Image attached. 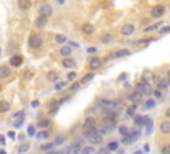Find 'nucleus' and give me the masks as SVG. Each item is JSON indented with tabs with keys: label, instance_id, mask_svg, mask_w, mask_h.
I'll return each instance as SVG.
<instances>
[{
	"label": "nucleus",
	"instance_id": "nucleus-1",
	"mask_svg": "<svg viewBox=\"0 0 170 154\" xmlns=\"http://www.w3.org/2000/svg\"><path fill=\"white\" fill-rule=\"evenodd\" d=\"M84 137L88 140L91 143H96V145H100L102 142V134H100L98 130L96 128L84 130Z\"/></svg>",
	"mask_w": 170,
	"mask_h": 154
},
{
	"label": "nucleus",
	"instance_id": "nucleus-2",
	"mask_svg": "<svg viewBox=\"0 0 170 154\" xmlns=\"http://www.w3.org/2000/svg\"><path fill=\"white\" fill-rule=\"evenodd\" d=\"M43 44H44V40L40 35H31L28 40V45L31 47L32 49H39L41 48Z\"/></svg>",
	"mask_w": 170,
	"mask_h": 154
},
{
	"label": "nucleus",
	"instance_id": "nucleus-3",
	"mask_svg": "<svg viewBox=\"0 0 170 154\" xmlns=\"http://www.w3.org/2000/svg\"><path fill=\"white\" fill-rule=\"evenodd\" d=\"M165 12H166L165 7L162 4H158V5H154L150 9V16L152 18H154V19H159V18H162V16L165 15Z\"/></svg>",
	"mask_w": 170,
	"mask_h": 154
},
{
	"label": "nucleus",
	"instance_id": "nucleus-4",
	"mask_svg": "<svg viewBox=\"0 0 170 154\" xmlns=\"http://www.w3.org/2000/svg\"><path fill=\"white\" fill-rule=\"evenodd\" d=\"M37 13L40 16H43V18H47L48 19L49 16L53 13V9H52V7L49 5V4H41L37 8Z\"/></svg>",
	"mask_w": 170,
	"mask_h": 154
},
{
	"label": "nucleus",
	"instance_id": "nucleus-5",
	"mask_svg": "<svg viewBox=\"0 0 170 154\" xmlns=\"http://www.w3.org/2000/svg\"><path fill=\"white\" fill-rule=\"evenodd\" d=\"M134 25L130 24V23H126V24H124L121 27V29H120V32H121L122 36H130L133 32H134Z\"/></svg>",
	"mask_w": 170,
	"mask_h": 154
},
{
	"label": "nucleus",
	"instance_id": "nucleus-6",
	"mask_svg": "<svg viewBox=\"0 0 170 154\" xmlns=\"http://www.w3.org/2000/svg\"><path fill=\"white\" fill-rule=\"evenodd\" d=\"M23 61H24V59H23L21 55H15V56H12V57L9 59V64H11V66H15V68L21 66Z\"/></svg>",
	"mask_w": 170,
	"mask_h": 154
},
{
	"label": "nucleus",
	"instance_id": "nucleus-7",
	"mask_svg": "<svg viewBox=\"0 0 170 154\" xmlns=\"http://www.w3.org/2000/svg\"><path fill=\"white\" fill-rule=\"evenodd\" d=\"M92 128H96V118L92 116H89V117H86L84 124H82V129L88 130V129H92Z\"/></svg>",
	"mask_w": 170,
	"mask_h": 154
},
{
	"label": "nucleus",
	"instance_id": "nucleus-8",
	"mask_svg": "<svg viewBox=\"0 0 170 154\" xmlns=\"http://www.w3.org/2000/svg\"><path fill=\"white\" fill-rule=\"evenodd\" d=\"M101 65H102V61H101V59H98V57H93L91 61H89V68H91V71H97V69L101 68Z\"/></svg>",
	"mask_w": 170,
	"mask_h": 154
},
{
	"label": "nucleus",
	"instance_id": "nucleus-9",
	"mask_svg": "<svg viewBox=\"0 0 170 154\" xmlns=\"http://www.w3.org/2000/svg\"><path fill=\"white\" fill-rule=\"evenodd\" d=\"M11 76V68L8 65H0V79L4 80Z\"/></svg>",
	"mask_w": 170,
	"mask_h": 154
},
{
	"label": "nucleus",
	"instance_id": "nucleus-10",
	"mask_svg": "<svg viewBox=\"0 0 170 154\" xmlns=\"http://www.w3.org/2000/svg\"><path fill=\"white\" fill-rule=\"evenodd\" d=\"M157 89H159V90L169 89V80L166 77H162V79L157 80Z\"/></svg>",
	"mask_w": 170,
	"mask_h": 154
},
{
	"label": "nucleus",
	"instance_id": "nucleus-11",
	"mask_svg": "<svg viewBox=\"0 0 170 154\" xmlns=\"http://www.w3.org/2000/svg\"><path fill=\"white\" fill-rule=\"evenodd\" d=\"M47 24H48V19L43 18V16H39V18L35 20V27H36V28L43 29V28H45V27H47Z\"/></svg>",
	"mask_w": 170,
	"mask_h": 154
},
{
	"label": "nucleus",
	"instance_id": "nucleus-12",
	"mask_svg": "<svg viewBox=\"0 0 170 154\" xmlns=\"http://www.w3.org/2000/svg\"><path fill=\"white\" fill-rule=\"evenodd\" d=\"M61 64L66 69H72V68H75L76 66V61L73 59H71V57H64L63 59V61H61Z\"/></svg>",
	"mask_w": 170,
	"mask_h": 154
},
{
	"label": "nucleus",
	"instance_id": "nucleus-13",
	"mask_svg": "<svg viewBox=\"0 0 170 154\" xmlns=\"http://www.w3.org/2000/svg\"><path fill=\"white\" fill-rule=\"evenodd\" d=\"M18 5L21 11H28L32 7V2L31 0H18Z\"/></svg>",
	"mask_w": 170,
	"mask_h": 154
},
{
	"label": "nucleus",
	"instance_id": "nucleus-14",
	"mask_svg": "<svg viewBox=\"0 0 170 154\" xmlns=\"http://www.w3.org/2000/svg\"><path fill=\"white\" fill-rule=\"evenodd\" d=\"M81 29H82V32H84L85 35H88V36H91V35L95 33V25L91 24V23H85V24H82Z\"/></svg>",
	"mask_w": 170,
	"mask_h": 154
},
{
	"label": "nucleus",
	"instance_id": "nucleus-15",
	"mask_svg": "<svg viewBox=\"0 0 170 154\" xmlns=\"http://www.w3.org/2000/svg\"><path fill=\"white\" fill-rule=\"evenodd\" d=\"M159 130H161V133L162 134H165V136H168L170 134V121H164V122H161V125H159Z\"/></svg>",
	"mask_w": 170,
	"mask_h": 154
},
{
	"label": "nucleus",
	"instance_id": "nucleus-16",
	"mask_svg": "<svg viewBox=\"0 0 170 154\" xmlns=\"http://www.w3.org/2000/svg\"><path fill=\"white\" fill-rule=\"evenodd\" d=\"M9 109H11V104L5 101V100H2L0 101V114H4V113L9 112Z\"/></svg>",
	"mask_w": 170,
	"mask_h": 154
},
{
	"label": "nucleus",
	"instance_id": "nucleus-17",
	"mask_svg": "<svg viewBox=\"0 0 170 154\" xmlns=\"http://www.w3.org/2000/svg\"><path fill=\"white\" fill-rule=\"evenodd\" d=\"M71 55H72V48L69 45H63L61 48H60V56H63V57H69Z\"/></svg>",
	"mask_w": 170,
	"mask_h": 154
},
{
	"label": "nucleus",
	"instance_id": "nucleus-18",
	"mask_svg": "<svg viewBox=\"0 0 170 154\" xmlns=\"http://www.w3.org/2000/svg\"><path fill=\"white\" fill-rule=\"evenodd\" d=\"M52 120L51 118H44V120H40L37 122V128L40 129H45V128H49V126L52 125Z\"/></svg>",
	"mask_w": 170,
	"mask_h": 154
},
{
	"label": "nucleus",
	"instance_id": "nucleus-19",
	"mask_svg": "<svg viewBox=\"0 0 170 154\" xmlns=\"http://www.w3.org/2000/svg\"><path fill=\"white\" fill-rule=\"evenodd\" d=\"M130 51L129 49H126V48H122V49H118L117 52L114 53V57H117V59H121V57H126V56H130Z\"/></svg>",
	"mask_w": 170,
	"mask_h": 154
},
{
	"label": "nucleus",
	"instance_id": "nucleus-20",
	"mask_svg": "<svg viewBox=\"0 0 170 154\" xmlns=\"http://www.w3.org/2000/svg\"><path fill=\"white\" fill-rule=\"evenodd\" d=\"M164 24L162 21H159V23H154V24H152V25H148V27H145L144 28V32H153V31H157V29L161 28V25Z\"/></svg>",
	"mask_w": 170,
	"mask_h": 154
},
{
	"label": "nucleus",
	"instance_id": "nucleus-21",
	"mask_svg": "<svg viewBox=\"0 0 170 154\" xmlns=\"http://www.w3.org/2000/svg\"><path fill=\"white\" fill-rule=\"evenodd\" d=\"M47 80L48 81H51V82H56L59 80V73L56 72V71H51V72H48L47 73Z\"/></svg>",
	"mask_w": 170,
	"mask_h": 154
},
{
	"label": "nucleus",
	"instance_id": "nucleus-22",
	"mask_svg": "<svg viewBox=\"0 0 170 154\" xmlns=\"http://www.w3.org/2000/svg\"><path fill=\"white\" fill-rule=\"evenodd\" d=\"M93 77H95V73H86V75H84V77L80 80V85L88 84L89 81H92V80H93Z\"/></svg>",
	"mask_w": 170,
	"mask_h": 154
},
{
	"label": "nucleus",
	"instance_id": "nucleus-23",
	"mask_svg": "<svg viewBox=\"0 0 170 154\" xmlns=\"http://www.w3.org/2000/svg\"><path fill=\"white\" fill-rule=\"evenodd\" d=\"M112 40H113V35H112V33L106 32V33H102V35H101V43H104V44H108V43H111Z\"/></svg>",
	"mask_w": 170,
	"mask_h": 154
},
{
	"label": "nucleus",
	"instance_id": "nucleus-24",
	"mask_svg": "<svg viewBox=\"0 0 170 154\" xmlns=\"http://www.w3.org/2000/svg\"><path fill=\"white\" fill-rule=\"evenodd\" d=\"M118 149V142L117 141H111L106 145V150L108 152H116V150Z\"/></svg>",
	"mask_w": 170,
	"mask_h": 154
},
{
	"label": "nucleus",
	"instance_id": "nucleus-25",
	"mask_svg": "<svg viewBox=\"0 0 170 154\" xmlns=\"http://www.w3.org/2000/svg\"><path fill=\"white\" fill-rule=\"evenodd\" d=\"M49 137V132H47V130H40V132L36 134V138L39 140V141H41V140H47Z\"/></svg>",
	"mask_w": 170,
	"mask_h": 154
},
{
	"label": "nucleus",
	"instance_id": "nucleus-26",
	"mask_svg": "<svg viewBox=\"0 0 170 154\" xmlns=\"http://www.w3.org/2000/svg\"><path fill=\"white\" fill-rule=\"evenodd\" d=\"M136 109H137V104L134 102L132 106H129V108L126 109V116H128V117H133L136 114Z\"/></svg>",
	"mask_w": 170,
	"mask_h": 154
},
{
	"label": "nucleus",
	"instance_id": "nucleus-27",
	"mask_svg": "<svg viewBox=\"0 0 170 154\" xmlns=\"http://www.w3.org/2000/svg\"><path fill=\"white\" fill-rule=\"evenodd\" d=\"M55 41L57 43V44H64L66 41V36L63 35V33H57V35L55 36Z\"/></svg>",
	"mask_w": 170,
	"mask_h": 154
},
{
	"label": "nucleus",
	"instance_id": "nucleus-28",
	"mask_svg": "<svg viewBox=\"0 0 170 154\" xmlns=\"http://www.w3.org/2000/svg\"><path fill=\"white\" fill-rule=\"evenodd\" d=\"M96 152V149H95V146H84V148L81 149V153L80 154H93Z\"/></svg>",
	"mask_w": 170,
	"mask_h": 154
},
{
	"label": "nucleus",
	"instance_id": "nucleus-29",
	"mask_svg": "<svg viewBox=\"0 0 170 154\" xmlns=\"http://www.w3.org/2000/svg\"><path fill=\"white\" fill-rule=\"evenodd\" d=\"M129 136H130L132 141L136 142L140 138V136H141V132H140V129L138 130H133V132H129Z\"/></svg>",
	"mask_w": 170,
	"mask_h": 154
},
{
	"label": "nucleus",
	"instance_id": "nucleus-30",
	"mask_svg": "<svg viewBox=\"0 0 170 154\" xmlns=\"http://www.w3.org/2000/svg\"><path fill=\"white\" fill-rule=\"evenodd\" d=\"M156 106V101L153 98H148L145 101V104H144V108L145 109H153Z\"/></svg>",
	"mask_w": 170,
	"mask_h": 154
},
{
	"label": "nucleus",
	"instance_id": "nucleus-31",
	"mask_svg": "<svg viewBox=\"0 0 170 154\" xmlns=\"http://www.w3.org/2000/svg\"><path fill=\"white\" fill-rule=\"evenodd\" d=\"M27 136L28 137H33L36 136V126L35 125H28V128H27Z\"/></svg>",
	"mask_w": 170,
	"mask_h": 154
},
{
	"label": "nucleus",
	"instance_id": "nucleus-32",
	"mask_svg": "<svg viewBox=\"0 0 170 154\" xmlns=\"http://www.w3.org/2000/svg\"><path fill=\"white\" fill-rule=\"evenodd\" d=\"M55 148V145H53V142H49V143H44V145L40 146V149L43 150V152H51Z\"/></svg>",
	"mask_w": 170,
	"mask_h": 154
},
{
	"label": "nucleus",
	"instance_id": "nucleus-33",
	"mask_svg": "<svg viewBox=\"0 0 170 154\" xmlns=\"http://www.w3.org/2000/svg\"><path fill=\"white\" fill-rule=\"evenodd\" d=\"M64 141H65V137H64V136H57V137L55 138V141H53V145H55V146L63 145V143H64Z\"/></svg>",
	"mask_w": 170,
	"mask_h": 154
},
{
	"label": "nucleus",
	"instance_id": "nucleus-34",
	"mask_svg": "<svg viewBox=\"0 0 170 154\" xmlns=\"http://www.w3.org/2000/svg\"><path fill=\"white\" fill-rule=\"evenodd\" d=\"M133 117H134V120H133L134 125H138V126H142V125H144V120H142V116H133Z\"/></svg>",
	"mask_w": 170,
	"mask_h": 154
},
{
	"label": "nucleus",
	"instance_id": "nucleus-35",
	"mask_svg": "<svg viewBox=\"0 0 170 154\" xmlns=\"http://www.w3.org/2000/svg\"><path fill=\"white\" fill-rule=\"evenodd\" d=\"M28 150H29V143H21V145H20V148H19V154L27 153Z\"/></svg>",
	"mask_w": 170,
	"mask_h": 154
},
{
	"label": "nucleus",
	"instance_id": "nucleus-36",
	"mask_svg": "<svg viewBox=\"0 0 170 154\" xmlns=\"http://www.w3.org/2000/svg\"><path fill=\"white\" fill-rule=\"evenodd\" d=\"M65 85H66V82H65V81H56V84H55V89H56V90H61V89H64V88H65Z\"/></svg>",
	"mask_w": 170,
	"mask_h": 154
},
{
	"label": "nucleus",
	"instance_id": "nucleus-37",
	"mask_svg": "<svg viewBox=\"0 0 170 154\" xmlns=\"http://www.w3.org/2000/svg\"><path fill=\"white\" fill-rule=\"evenodd\" d=\"M118 132H120V134H121V136H128V134H129V129L126 128L125 125H121V126H120V128H118Z\"/></svg>",
	"mask_w": 170,
	"mask_h": 154
},
{
	"label": "nucleus",
	"instance_id": "nucleus-38",
	"mask_svg": "<svg viewBox=\"0 0 170 154\" xmlns=\"http://www.w3.org/2000/svg\"><path fill=\"white\" fill-rule=\"evenodd\" d=\"M122 143H124V145H130V143H133V141H132V138H130V136H122Z\"/></svg>",
	"mask_w": 170,
	"mask_h": 154
},
{
	"label": "nucleus",
	"instance_id": "nucleus-39",
	"mask_svg": "<svg viewBox=\"0 0 170 154\" xmlns=\"http://www.w3.org/2000/svg\"><path fill=\"white\" fill-rule=\"evenodd\" d=\"M153 96L156 97V98H162L164 97V93H162V90H159V89H156V90H153V93H152Z\"/></svg>",
	"mask_w": 170,
	"mask_h": 154
},
{
	"label": "nucleus",
	"instance_id": "nucleus-40",
	"mask_svg": "<svg viewBox=\"0 0 170 154\" xmlns=\"http://www.w3.org/2000/svg\"><path fill=\"white\" fill-rule=\"evenodd\" d=\"M23 124H24V117H20L18 121L13 124V126H15L16 129H19V128H21V126H23Z\"/></svg>",
	"mask_w": 170,
	"mask_h": 154
},
{
	"label": "nucleus",
	"instance_id": "nucleus-41",
	"mask_svg": "<svg viewBox=\"0 0 170 154\" xmlns=\"http://www.w3.org/2000/svg\"><path fill=\"white\" fill-rule=\"evenodd\" d=\"M76 77H77V73L76 72H69L68 75H66V80H68V81H73Z\"/></svg>",
	"mask_w": 170,
	"mask_h": 154
},
{
	"label": "nucleus",
	"instance_id": "nucleus-42",
	"mask_svg": "<svg viewBox=\"0 0 170 154\" xmlns=\"http://www.w3.org/2000/svg\"><path fill=\"white\" fill-rule=\"evenodd\" d=\"M161 154H170V145L166 143V145L162 146L161 148Z\"/></svg>",
	"mask_w": 170,
	"mask_h": 154
},
{
	"label": "nucleus",
	"instance_id": "nucleus-43",
	"mask_svg": "<svg viewBox=\"0 0 170 154\" xmlns=\"http://www.w3.org/2000/svg\"><path fill=\"white\" fill-rule=\"evenodd\" d=\"M79 88H80V82H75V84H72L71 85L69 90H71V92H75V90H77Z\"/></svg>",
	"mask_w": 170,
	"mask_h": 154
},
{
	"label": "nucleus",
	"instance_id": "nucleus-44",
	"mask_svg": "<svg viewBox=\"0 0 170 154\" xmlns=\"http://www.w3.org/2000/svg\"><path fill=\"white\" fill-rule=\"evenodd\" d=\"M86 52H88L89 55H93V53L97 52V48H96V47H89V48L86 49Z\"/></svg>",
	"mask_w": 170,
	"mask_h": 154
},
{
	"label": "nucleus",
	"instance_id": "nucleus-45",
	"mask_svg": "<svg viewBox=\"0 0 170 154\" xmlns=\"http://www.w3.org/2000/svg\"><path fill=\"white\" fill-rule=\"evenodd\" d=\"M25 116V112L24 110H20V112H18V113H15L13 114V118H18V117H24Z\"/></svg>",
	"mask_w": 170,
	"mask_h": 154
},
{
	"label": "nucleus",
	"instance_id": "nucleus-46",
	"mask_svg": "<svg viewBox=\"0 0 170 154\" xmlns=\"http://www.w3.org/2000/svg\"><path fill=\"white\" fill-rule=\"evenodd\" d=\"M169 31H170L169 27H164V28H159V33H161V35H166V33H168Z\"/></svg>",
	"mask_w": 170,
	"mask_h": 154
},
{
	"label": "nucleus",
	"instance_id": "nucleus-47",
	"mask_svg": "<svg viewBox=\"0 0 170 154\" xmlns=\"http://www.w3.org/2000/svg\"><path fill=\"white\" fill-rule=\"evenodd\" d=\"M57 110H59V105H56L55 108H52V110H49V114H51V116H55L56 113H57Z\"/></svg>",
	"mask_w": 170,
	"mask_h": 154
},
{
	"label": "nucleus",
	"instance_id": "nucleus-48",
	"mask_svg": "<svg viewBox=\"0 0 170 154\" xmlns=\"http://www.w3.org/2000/svg\"><path fill=\"white\" fill-rule=\"evenodd\" d=\"M7 136H8L11 140H15V138H16V134H15V132H13V130H11V132L7 133Z\"/></svg>",
	"mask_w": 170,
	"mask_h": 154
},
{
	"label": "nucleus",
	"instance_id": "nucleus-49",
	"mask_svg": "<svg viewBox=\"0 0 170 154\" xmlns=\"http://www.w3.org/2000/svg\"><path fill=\"white\" fill-rule=\"evenodd\" d=\"M39 105H40V102L37 101V100H35V101H32V102H31V106H32V108H37Z\"/></svg>",
	"mask_w": 170,
	"mask_h": 154
},
{
	"label": "nucleus",
	"instance_id": "nucleus-50",
	"mask_svg": "<svg viewBox=\"0 0 170 154\" xmlns=\"http://www.w3.org/2000/svg\"><path fill=\"white\" fill-rule=\"evenodd\" d=\"M150 152V146L148 145V143H145L144 145V153H149Z\"/></svg>",
	"mask_w": 170,
	"mask_h": 154
},
{
	"label": "nucleus",
	"instance_id": "nucleus-51",
	"mask_svg": "<svg viewBox=\"0 0 170 154\" xmlns=\"http://www.w3.org/2000/svg\"><path fill=\"white\" fill-rule=\"evenodd\" d=\"M33 75H35L33 72H27V73H25V77L29 80V79H32V77H33Z\"/></svg>",
	"mask_w": 170,
	"mask_h": 154
},
{
	"label": "nucleus",
	"instance_id": "nucleus-52",
	"mask_svg": "<svg viewBox=\"0 0 170 154\" xmlns=\"http://www.w3.org/2000/svg\"><path fill=\"white\" fill-rule=\"evenodd\" d=\"M0 143H2V145H5V137L3 134H0Z\"/></svg>",
	"mask_w": 170,
	"mask_h": 154
},
{
	"label": "nucleus",
	"instance_id": "nucleus-53",
	"mask_svg": "<svg viewBox=\"0 0 170 154\" xmlns=\"http://www.w3.org/2000/svg\"><path fill=\"white\" fill-rule=\"evenodd\" d=\"M69 47H75V48H79V44L77 43H75V41H69Z\"/></svg>",
	"mask_w": 170,
	"mask_h": 154
},
{
	"label": "nucleus",
	"instance_id": "nucleus-54",
	"mask_svg": "<svg viewBox=\"0 0 170 154\" xmlns=\"http://www.w3.org/2000/svg\"><path fill=\"white\" fill-rule=\"evenodd\" d=\"M125 79H126V73H121V75H120V77H118V80H121V81H124Z\"/></svg>",
	"mask_w": 170,
	"mask_h": 154
},
{
	"label": "nucleus",
	"instance_id": "nucleus-55",
	"mask_svg": "<svg viewBox=\"0 0 170 154\" xmlns=\"http://www.w3.org/2000/svg\"><path fill=\"white\" fill-rule=\"evenodd\" d=\"M165 116H166V118H169V117H170V108H168V109H166Z\"/></svg>",
	"mask_w": 170,
	"mask_h": 154
},
{
	"label": "nucleus",
	"instance_id": "nucleus-56",
	"mask_svg": "<svg viewBox=\"0 0 170 154\" xmlns=\"http://www.w3.org/2000/svg\"><path fill=\"white\" fill-rule=\"evenodd\" d=\"M133 154H144V152H142V150H136Z\"/></svg>",
	"mask_w": 170,
	"mask_h": 154
},
{
	"label": "nucleus",
	"instance_id": "nucleus-57",
	"mask_svg": "<svg viewBox=\"0 0 170 154\" xmlns=\"http://www.w3.org/2000/svg\"><path fill=\"white\" fill-rule=\"evenodd\" d=\"M57 3H59V4H64L65 0H57Z\"/></svg>",
	"mask_w": 170,
	"mask_h": 154
},
{
	"label": "nucleus",
	"instance_id": "nucleus-58",
	"mask_svg": "<svg viewBox=\"0 0 170 154\" xmlns=\"http://www.w3.org/2000/svg\"><path fill=\"white\" fill-rule=\"evenodd\" d=\"M124 85H125V88H130V85H129V82H125Z\"/></svg>",
	"mask_w": 170,
	"mask_h": 154
},
{
	"label": "nucleus",
	"instance_id": "nucleus-59",
	"mask_svg": "<svg viewBox=\"0 0 170 154\" xmlns=\"http://www.w3.org/2000/svg\"><path fill=\"white\" fill-rule=\"evenodd\" d=\"M0 154H7V153H5V150H3V149H2V150H0Z\"/></svg>",
	"mask_w": 170,
	"mask_h": 154
},
{
	"label": "nucleus",
	"instance_id": "nucleus-60",
	"mask_svg": "<svg viewBox=\"0 0 170 154\" xmlns=\"http://www.w3.org/2000/svg\"><path fill=\"white\" fill-rule=\"evenodd\" d=\"M48 154H57V152H49Z\"/></svg>",
	"mask_w": 170,
	"mask_h": 154
},
{
	"label": "nucleus",
	"instance_id": "nucleus-61",
	"mask_svg": "<svg viewBox=\"0 0 170 154\" xmlns=\"http://www.w3.org/2000/svg\"><path fill=\"white\" fill-rule=\"evenodd\" d=\"M2 52H3V51H2V48H0V56H2Z\"/></svg>",
	"mask_w": 170,
	"mask_h": 154
},
{
	"label": "nucleus",
	"instance_id": "nucleus-62",
	"mask_svg": "<svg viewBox=\"0 0 170 154\" xmlns=\"http://www.w3.org/2000/svg\"><path fill=\"white\" fill-rule=\"evenodd\" d=\"M0 90H2V84H0Z\"/></svg>",
	"mask_w": 170,
	"mask_h": 154
},
{
	"label": "nucleus",
	"instance_id": "nucleus-63",
	"mask_svg": "<svg viewBox=\"0 0 170 154\" xmlns=\"http://www.w3.org/2000/svg\"><path fill=\"white\" fill-rule=\"evenodd\" d=\"M105 154H106V153H105Z\"/></svg>",
	"mask_w": 170,
	"mask_h": 154
}]
</instances>
